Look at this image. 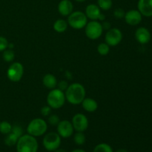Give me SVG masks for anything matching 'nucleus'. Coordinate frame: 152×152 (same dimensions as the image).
<instances>
[{
    "mask_svg": "<svg viewBox=\"0 0 152 152\" xmlns=\"http://www.w3.org/2000/svg\"><path fill=\"white\" fill-rule=\"evenodd\" d=\"M74 127L71 122L68 120L59 121L57 125L58 134L63 138H68L74 133Z\"/></svg>",
    "mask_w": 152,
    "mask_h": 152,
    "instance_id": "11",
    "label": "nucleus"
},
{
    "mask_svg": "<svg viewBox=\"0 0 152 152\" xmlns=\"http://www.w3.org/2000/svg\"><path fill=\"white\" fill-rule=\"evenodd\" d=\"M68 23L74 29L80 30L86 27L88 23V18L86 13L81 11L72 12L68 16Z\"/></svg>",
    "mask_w": 152,
    "mask_h": 152,
    "instance_id": "5",
    "label": "nucleus"
},
{
    "mask_svg": "<svg viewBox=\"0 0 152 152\" xmlns=\"http://www.w3.org/2000/svg\"><path fill=\"white\" fill-rule=\"evenodd\" d=\"M72 125L77 132H83L88 127V120L83 114H77L72 119Z\"/></svg>",
    "mask_w": 152,
    "mask_h": 152,
    "instance_id": "10",
    "label": "nucleus"
},
{
    "mask_svg": "<svg viewBox=\"0 0 152 152\" xmlns=\"http://www.w3.org/2000/svg\"><path fill=\"white\" fill-rule=\"evenodd\" d=\"M71 152H86V151H84V150H83V149H75Z\"/></svg>",
    "mask_w": 152,
    "mask_h": 152,
    "instance_id": "36",
    "label": "nucleus"
},
{
    "mask_svg": "<svg viewBox=\"0 0 152 152\" xmlns=\"http://www.w3.org/2000/svg\"><path fill=\"white\" fill-rule=\"evenodd\" d=\"M74 6L70 0H62L58 4V11L62 16H69L73 12Z\"/></svg>",
    "mask_w": 152,
    "mask_h": 152,
    "instance_id": "15",
    "label": "nucleus"
},
{
    "mask_svg": "<svg viewBox=\"0 0 152 152\" xmlns=\"http://www.w3.org/2000/svg\"><path fill=\"white\" fill-rule=\"evenodd\" d=\"M125 14H126V13H125L124 10L122 8H117L114 11V15L117 19H123V18H124Z\"/></svg>",
    "mask_w": 152,
    "mask_h": 152,
    "instance_id": "29",
    "label": "nucleus"
},
{
    "mask_svg": "<svg viewBox=\"0 0 152 152\" xmlns=\"http://www.w3.org/2000/svg\"><path fill=\"white\" fill-rule=\"evenodd\" d=\"M74 142L78 145H82L86 142V136L83 132H77L74 137Z\"/></svg>",
    "mask_w": 152,
    "mask_h": 152,
    "instance_id": "25",
    "label": "nucleus"
},
{
    "mask_svg": "<svg viewBox=\"0 0 152 152\" xmlns=\"http://www.w3.org/2000/svg\"><path fill=\"white\" fill-rule=\"evenodd\" d=\"M100 13V8L96 4H88L86 8V16L91 20H97Z\"/></svg>",
    "mask_w": 152,
    "mask_h": 152,
    "instance_id": "16",
    "label": "nucleus"
},
{
    "mask_svg": "<svg viewBox=\"0 0 152 152\" xmlns=\"http://www.w3.org/2000/svg\"><path fill=\"white\" fill-rule=\"evenodd\" d=\"M116 152H128L126 149H124V148H120V149H118Z\"/></svg>",
    "mask_w": 152,
    "mask_h": 152,
    "instance_id": "35",
    "label": "nucleus"
},
{
    "mask_svg": "<svg viewBox=\"0 0 152 152\" xmlns=\"http://www.w3.org/2000/svg\"><path fill=\"white\" fill-rule=\"evenodd\" d=\"M76 1H78V2H83V1H86V0H75Z\"/></svg>",
    "mask_w": 152,
    "mask_h": 152,
    "instance_id": "37",
    "label": "nucleus"
},
{
    "mask_svg": "<svg viewBox=\"0 0 152 152\" xmlns=\"http://www.w3.org/2000/svg\"><path fill=\"white\" fill-rule=\"evenodd\" d=\"M68 28V23L64 19H57L53 24V29L58 33H63Z\"/></svg>",
    "mask_w": 152,
    "mask_h": 152,
    "instance_id": "19",
    "label": "nucleus"
},
{
    "mask_svg": "<svg viewBox=\"0 0 152 152\" xmlns=\"http://www.w3.org/2000/svg\"><path fill=\"white\" fill-rule=\"evenodd\" d=\"M2 56L5 62H10L14 59L15 53L11 49H10V50H4V52H3Z\"/></svg>",
    "mask_w": 152,
    "mask_h": 152,
    "instance_id": "26",
    "label": "nucleus"
},
{
    "mask_svg": "<svg viewBox=\"0 0 152 152\" xmlns=\"http://www.w3.org/2000/svg\"><path fill=\"white\" fill-rule=\"evenodd\" d=\"M12 130V126L10 123L7 121H3L0 123V132L3 134H8Z\"/></svg>",
    "mask_w": 152,
    "mask_h": 152,
    "instance_id": "23",
    "label": "nucleus"
},
{
    "mask_svg": "<svg viewBox=\"0 0 152 152\" xmlns=\"http://www.w3.org/2000/svg\"><path fill=\"white\" fill-rule=\"evenodd\" d=\"M38 142L34 137L30 134L22 135L16 142L17 152H37Z\"/></svg>",
    "mask_w": 152,
    "mask_h": 152,
    "instance_id": "2",
    "label": "nucleus"
},
{
    "mask_svg": "<svg viewBox=\"0 0 152 152\" xmlns=\"http://www.w3.org/2000/svg\"><path fill=\"white\" fill-rule=\"evenodd\" d=\"M110 51V46L107 43H100L97 47V52L102 56H105Z\"/></svg>",
    "mask_w": 152,
    "mask_h": 152,
    "instance_id": "24",
    "label": "nucleus"
},
{
    "mask_svg": "<svg viewBox=\"0 0 152 152\" xmlns=\"http://www.w3.org/2000/svg\"><path fill=\"white\" fill-rule=\"evenodd\" d=\"M93 152H113V148L107 143H100L96 145Z\"/></svg>",
    "mask_w": 152,
    "mask_h": 152,
    "instance_id": "21",
    "label": "nucleus"
},
{
    "mask_svg": "<svg viewBox=\"0 0 152 152\" xmlns=\"http://www.w3.org/2000/svg\"><path fill=\"white\" fill-rule=\"evenodd\" d=\"M83 108L88 112H94L98 108V104L95 99L92 98H85L82 102Z\"/></svg>",
    "mask_w": 152,
    "mask_h": 152,
    "instance_id": "17",
    "label": "nucleus"
},
{
    "mask_svg": "<svg viewBox=\"0 0 152 152\" xmlns=\"http://www.w3.org/2000/svg\"><path fill=\"white\" fill-rule=\"evenodd\" d=\"M124 18L126 23L134 26L140 23L142 19V15L138 10H130L126 13Z\"/></svg>",
    "mask_w": 152,
    "mask_h": 152,
    "instance_id": "12",
    "label": "nucleus"
},
{
    "mask_svg": "<svg viewBox=\"0 0 152 152\" xmlns=\"http://www.w3.org/2000/svg\"><path fill=\"white\" fill-rule=\"evenodd\" d=\"M43 146L47 151H54L59 148L61 144V137L58 133L50 132L43 138Z\"/></svg>",
    "mask_w": 152,
    "mask_h": 152,
    "instance_id": "6",
    "label": "nucleus"
},
{
    "mask_svg": "<svg viewBox=\"0 0 152 152\" xmlns=\"http://www.w3.org/2000/svg\"><path fill=\"white\" fill-rule=\"evenodd\" d=\"M102 29H105V30H109L111 29V24H110V22H104L102 24Z\"/></svg>",
    "mask_w": 152,
    "mask_h": 152,
    "instance_id": "32",
    "label": "nucleus"
},
{
    "mask_svg": "<svg viewBox=\"0 0 152 152\" xmlns=\"http://www.w3.org/2000/svg\"><path fill=\"white\" fill-rule=\"evenodd\" d=\"M54 152H67L65 151V149H62V148H57V149L56 150V151H54Z\"/></svg>",
    "mask_w": 152,
    "mask_h": 152,
    "instance_id": "34",
    "label": "nucleus"
},
{
    "mask_svg": "<svg viewBox=\"0 0 152 152\" xmlns=\"http://www.w3.org/2000/svg\"><path fill=\"white\" fill-rule=\"evenodd\" d=\"M98 7L103 10H108L112 7V0H97Z\"/></svg>",
    "mask_w": 152,
    "mask_h": 152,
    "instance_id": "22",
    "label": "nucleus"
},
{
    "mask_svg": "<svg viewBox=\"0 0 152 152\" xmlns=\"http://www.w3.org/2000/svg\"><path fill=\"white\" fill-rule=\"evenodd\" d=\"M48 123L52 126H57L59 123V118L56 114H52L48 117Z\"/></svg>",
    "mask_w": 152,
    "mask_h": 152,
    "instance_id": "27",
    "label": "nucleus"
},
{
    "mask_svg": "<svg viewBox=\"0 0 152 152\" xmlns=\"http://www.w3.org/2000/svg\"><path fill=\"white\" fill-rule=\"evenodd\" d=\"M8 47V42L7 39L3 37H0V51H4Z\"/></svg>",
    "mask_w": 152,
    "mask_h": 152,
    "instance_id": "28",
    "label": "nucleus"
},
{
    "mask_svg": "<svg viewBox=\"0 0 152 152\" xmlns=\"http://www.w3.org/2000/svg\"><path fill=\"white\" fill-rule=\"evenodd\" d=\"M65 94L59 88L52 89L47 96L48 105L53 109L62 108L65 104Z\"/></svg>",
    "mask_w": 152,
    "mask_h": 152,
    "instance_id": "3",
    "label": "nucleus"
},
{
    "mask_svg": "<svg viewBox=\"0 0 152 152\" xmlns=\"http://www.w3.org/2000/svg\"><path fill=\"white\" fill-rule=\"evenodd\" d=\"M43 85L48 89H53L57 86V80L56 78L51 74H45L42 80Z\"/></svg>",
    "mask_w": 152,
    "mask_h": 152,
    "instance_id": "18",
    "label": "nucleus"
},
{
    "mask_svg": "<svg viewBox=\"0 0 152 152\" xmlns=\"http://www.w3.org/2000/svg\"><path fill=\"white\" fill-rule=\"evenodd\" d=\"M57 86H58V88L59 89V90L61 91H65L67 88H68V83H67L66 81H63V80H62V81L59 82V83H57Z\"/></svg>",
    "mask_w": 152,
    "mask_h": 152,
    "instance_id": "31",
    "label": "nucleus"
},
{
    "mask_svg": "<svg viewBox=\"0 0 152 152\" xmlns=\"http://www.w3.org/2000/svg\"><path fill=\"white\" fill-rule=\"evenodd\" d=\"M135 38H136L137 41L140 44H147L151 40V33L146 28L140 27V28H137L135 32Z\"/></svg>",
    "mask_w": 152,
    "mask_h": 152,
    "instance_id": "13",
    "label": "nucleus"
},
{
    "mask_svg": "<svg viewBox=\"0 0 152 152\" xmlns=\"http://www.w3.org/2000/svg\"><path fill=\"white\" fill-rule=\"evenodd\" d=\"M137 7L142 16L146 17L152 16V0H139Z\"/></svg>",
    "mask_w": 152,
    "mask_h": 152,
    "instance_id": "14",
    "label": "nucleus"
},
{
    "mask_svg": "<svg viewBox=\"0 0 152 152\" xmlns=\"http://www.w3.org/2000/svg\"><path fill=\"white\" fill-rule=\"evenodd\" d=\"M123 39V34L118 28H111L105 34V42L109 46L117 45Z\"/></svg>",
    "mask_w": 152,
    "mask_h": 152,
    "instance_id": "9",
    "label": "nucleus"
},
{
    "mask_svg": "<svg viewBox=\"0 0 152 152\" xmlns=\"http://www.w3.org/2000/svg\"><path fill=\"white\" fill-rule=\"evenodd\" d=\"M48 125L44 120L40 118H36L31 120L27 127V132L28 134L34 137H39L45 134L47 132Z\"/></svg>",
    "mask_w": 152,
    "mask_h": 152,
    "instance_id": "4",
    "label": "nucleus"
},
{
    "mask_svg": "<svg viewBox=\"0 0 152 152\" xmlns=\"http://www.w3.org/2000/svg\"><path fill=\"white\" fill-rule=\"evenodd\" d=\"M65 99L72 105H80L86 98V89L80 83H73L65 90Z\"/></svg>",
    "mask_w": 152,
    "mask_h": 152,
    "instance_id": "1",
    "label": "nucleus"
},
{
    "mask_svg": "<svg viewBox=\"0 0 152 152\" xmlns=\"http://www.w3.org/2000/svg\"><path fill=\"white\" fill-rule=\"evenodd\" d=\"M85 28H86L85 31L87 37L93 40L99 38L103 31L102 24L96 20H92L88 22Z\"/></svg>",
    "mask_w": 152,
    "mask_h": 152,
    "instance_id": "7",
    "label": "nucleus"
},
{
    "mask_svg": "<svg viewBox=\"0 0 152 152\" xmlns=\"http://www.w3.org/2000/svg\"><path fill=\"white\" fill-rule=\"evenodd\" d=\"M98 19H99V21H104V20H105V15H104L103 13H100V15H99V18H98Z\"/></svg>",
    "mask_w": 152,
    "mask_h": 152,
    "instance_id": "33",
    "label": "nucleus"
},
{
    "mask_svg": "<svg viewBox=\"0 0 152 152\" xmlns=\"http://www.w3.org/2000/svg\"><path fill=\"white\" fill-rule=\"evenodd\" d=\"M50 111H51V108L49 105H45V106L42 108L41 114L44 117H47L50 114Z\"/></svg>",
    "mask_w": 152,
    "mask_h": 152,
    "instance_id": "30",
    "label": "nucleus"
},
{
    "mask_svg": "<svg viewBox=\"0 0 152 152\" xmlns=\"http://www.w3.org/2000/svg\"><path fill=\"white\" fill-rule=\"evenodd\" d=\"M24 74V67L20 62H14L9 67L7 71V76L12 82H19L22 78Z\"/></svg>",
    "mask_w": 152,
    "mask_h": 152,
    "instance_id": "8",
    "label": "nucleus"
},
{
    "mask_svg": "<svg viewBox=\"0 0 152 152\" xmlns=\"http://www.w3.org/2000/svg\"><path fill=\"white\" fill-rule=\"evenodd\" d=\"M19 138V137L16 134L10 132L8 134H7V137L4 139V143L8 146H13V145H16Z\"/></svg>",
    "mask_w": 152,
    "mask_h": 152,
    "instance_id": "20",
    "label": "nucleus"
}]
</instances>
